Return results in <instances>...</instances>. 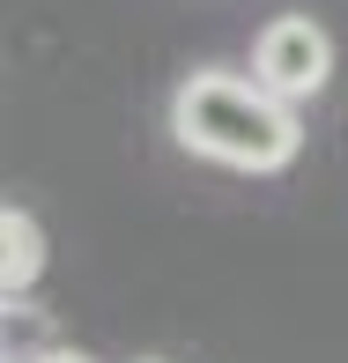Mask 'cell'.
Listing matches in <instances>:
<instances>
[{
    "instance_id": "3957f363",
    "label": "cell",
    "mask_w": 348,
    "mask_h": 363,
    "mask_svg": "<svg viewBox=\"0 0 348 363\" xmlns=\"http://www.w3.org/2000/svg\"><path fill=\"white\" fill-rule=\"evenodd\" d=\"M38 274H45V230L30 208H0V296L8 304H23L30 289H38Z\"/></svg>"
},
{
    "instance_id": "7a4b0ae2",
    "label": "cell",
    "mask_w": 348,
    "mask_h": 363,
    "mask_svg": "<svg viewBox=\"0 0 348 363\" xmlns=\"http://www.w3.org/2000/svg\"><path fill=\"white\" fill-rule=\"evenodd\" d=\"M252 74L267 82L274 96H289V104H311V96L334 82V38H326V23H311V15H274V23L252 38Z\"/></svg>"
},
{
    "instance_id": "277c9868",
    "label": "cell",
    "mask_w": 348,
    "mask_h": 363,
    "mask_svg": "<svg viewBox=\"0 0 348 363\" xmlns=\"http://www.w3.org/2000/svg\"><path fill=\"white\" fill-rule=\"evenodd\" d=\"M30 363H89V356H74V349H45V356H30Z\"/></svg>"
},
{
    "instance_id": "6da1fadb",
    "label": "cell",
    "mask_w": 348,
    "mask_h": 363,
    "mask_svg": "<svg viewBox=\"0 0 348 363\" xmlns=\"http://www.w3.org/2000/svg\"><path fill=\"white\" fill-rule=\"evenodd\" d=\"M171 141L201 163H223V171H245V178H274L304 148V119L259 74L193 67L171 89Z\"/></svg>"
},
{
    "instance_id": "5b68a950",
    "label": "cell",
    "mask_w": 348,
    "mask_h": 363,
    "mask_svg": "<svg viewBox=\"0 0 348 363\" xmlns=\"http://www.w3.org/2000/svg\"><path fill=\"white\" fill-rule=\"evenodd\" d=\"M148 363H156V356H148Z\"/></svg>"
}]
</instances>
